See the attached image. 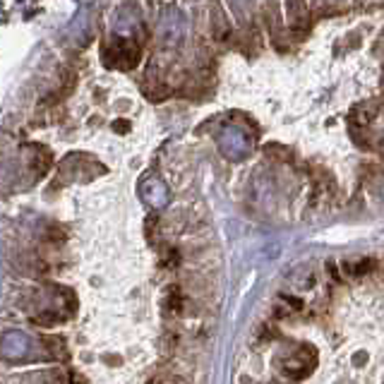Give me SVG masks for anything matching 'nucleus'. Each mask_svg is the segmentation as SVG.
<instances>
[{
    "instance_id": "1",
    "label": "nucleus",
    "mask_w": 384,
    "mask_h": 384,
    "mask_svg": "<svg viewBox=\"0 0 384 384\" xmlns=\"http://www.w3.org/2000/svg\"><path fill=\"white\" fill-rule=\"evenodd\" d=\"M137 55L139 50L134 46L132 41H127V38H120L118 43H115V65L118 68H132L134 63H137Z\"/></svg>"
},
{
    "instance_id": "2",
    "label": "nucleus",
    "mask_w": 384,
    "mask_h": 384,
    "mask_svg": "<svg viewBox=\"0 0 384 384\" xmlns=\"http://www.w3.org/2000/svg\"><path fill=\"white\" fill-rule=\"evenodd\" d=\"M377 269V262L373 257H361V260H348L343 262V272L351 277H368L370 272Z\"/></svg>"
},
{
    "instance_id": "3",
    "label": "nucleus",
    "mask_w": 384,
    "mask_h": 384,
    "mask_svg": "<svg viewBox=\"0 0 384 384\" xmlns=\"http://www.w3.org/2000/svg\"><path fill=\"white\" fill-rule=\"evenodd\" d=\"M169 307L171 310H181L183 307V293H181V288H171L169 291Z\"/></svg>"
}]
</instances>
